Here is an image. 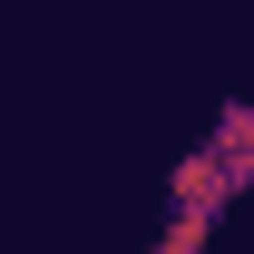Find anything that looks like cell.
Here are the masks:
<instances>
[{
    "label": "cell",
    "instance_id": "obj_1",
    "mask_svg": "<svg viewBox=\"0 0 254 254\" xmlns=\"http://www.w3.org/2000/svg\"><path fill=\"white\" fill-rule=\"evenodd\" d=\"M225 205H235V195H225L215 157H205V147H186V157H176V176H166V215H205V225H215Z\"/></svg>",
    "mask_w": 254,
    "mask_h": 254
},
{
    "label": "cell",
    "instance_id": "obj_2",
    "mask_svg": "<svg viewBox=\"0 0 254 254\" xmlns=\"http://www.w3.org/2000/svg\"><path fill=\"white\" fill-rule=\"evenodd\" d=\"M205 157H215L225 195H245V186H254V108H225V118H215V137H205Z\"/></svg>",
    "mask_w": 254,
    "mask_h": 254
},
{
    "label": "cell",
    "instance_id": "obj_3",
    "mask_svg": "<svg viewBox=\"0 0 254 254\" xmlns=\"http://www.w3.org/2000/svg\"><path fill=\"white\" fill-rule=\"evenodd\" d=\"M205 235H215L205 215H166V235H157L147 254H205Z\"/></svg>",
    "mask_w": 254,
    "mask_h": 254
}]
</instances>
